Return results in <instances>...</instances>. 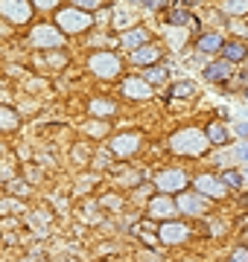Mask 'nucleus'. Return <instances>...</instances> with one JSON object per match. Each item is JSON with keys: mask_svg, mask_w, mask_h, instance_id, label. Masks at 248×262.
<instances>
[{"mask_svg": "<svg viewBox=\"0 0 248 262\" xmlns=\"http://www.w3.org/2000/svg\"><path fill=\"white\" fill-rule=\"evenodd\" d=\"M175 210H178V207H175V201H170L167 195L152 198V201H149V215H152V219H170Z\"/></svg>", "mask_w": 248, "mask_h": 262, "instance_id": "obj_9", "label": "nucleus"}, {"mask_svg": "<svg viewBox=\"0 0 248 262\" xmlns=\"http://www.w3.org/2000/svg\"><path fill=\"white\" fill-rule=\"evenodd\" d=\"M234 131L242 134V137H248V122H234Z\"/></svg>", "mask_w": 248, "mask_h": 262, "instance_id": "obj_28", "label": "nucleus"}, {"mask_svg": "<svg viewBox=\"0 0 248 262\" xmlns=\"http://www.w3.org/2000/svg\"><path fill=\"white\" fill-rule=\"evenodd\" d=\"M196 189H199L204 198H222L225 195V184L216 181L213 175H199V178H196Z\"/></svg>", "mask_w": 248, "mask_h": 262, "instance_id": "obj_6", "label": "nucleus"}, {"mask_svg": "<svg viewBox=\"0 0 248 262\" xmlns=\"http://www.w3.org/2000/svg\"><path fill=\"white\" fill-rule=\"evenodd\" d=\"M225 12H228V15H242V12H248V0H234V3H225Z\"/></svg>", "mask_w": 248, "mask_h": 262, "instance_id": "obj_21", "label": "nucleus"}, {"mask_svg": "<svg viewBox=\"0 0 248 262\" xmlns=\"http://www.w3.org/2000/svg\"><path fill=\"white\" fill-rule=\"evenodd\" d=\"M88 67H91L96 76L108 79V76H117V73H120V58L111 56V53H96V56L88 58Z\"/></svg>", "mask_w": 248, "mask_h": 262, "instance_id": "obj_2", "label": "nucleus"}, {"mask_svg": "<svg viewBox=\"0 0 248 262\" xmlns=\"http://www.w3.org/2000/svg\"><path fill=\"white\" fill-rule=\"evenodd\" d=\"M175 207L187 215H201L208 210V198L201 195V192H181L178 201H175Z\"/></svg>", "mask_w": 248, "mask_h": 262, "instance_id": "obj_4", "label": "nucleus"}, {"mask_svg": "<svg viewBox=\"0 0 248 262\" xmlns=\"http://www.w3.org/2000/svg\"><path fill=\"white\" fill-rule=\"evenodd\" d=\"M222 47H225L222 44V35H201L199 38V53H216Z\"/></svg>", "mask_w": 248, "mask_h": 262, "instance_id": "obj_16", "label": "nucleus"}, {"mask_svg": "<svg viewBox=\"0 0 248 262\" xmlns=\"http://www.w3.org/2000/svg\"><path fill=\"white\" fill-rule=\"evenodd\" d=\"M91 108H94L96 114H99V111H108V114L114 111V105H105V102H94V105H91Z\"/></svg>", "mask_w": 248, "mask_h": 262, "instance_id": "obj_27", "label": "nucleus"}, {"mask_svg": "<svg viewBox=\"0 0 248 262\" xmlns=\"http://www.w3.org/2000/svg\"><path fill=\"white\" fill-rule=\"evenodd\" d=\"M184 184H187V178H184V172H161L158 178H155V187L161 189V192H181Z\"/></svg>", "mask_w": 248, "mask_h": 262, "instance_id": "obj_5", "label": "nucleus"}, {"mask_svg": "<svg viewBox=\"0 0 248 262\" xmlns=\"http://www.w3.org/2000/svg\"><path fill=\"white\" fill-rule=\"evenodd\" d=\"M158 53H161V50H155V47L146 44V47H140V50H132V61L134 64H149V61L158 58Z\"/></svg>", "mask_w": 248, "mask_h": 262, "instance_id": "obj_15", "label": "nucleus"}, {"mask_svg": "<svg viewBox=\"0 0 248 262\" xmlns=\"http://www.w3.org/2000/svg\"><path fill=\"white\" fill-rule=\"evenodd\" d=\"M137 146H140V134H120V137L111 140V151H114V155H123V158L132 155Z\"/></svg>", "mask_w": 248, "mask_h": 262, "instance_id": "obj_8", "label": "nucleus"}, {"mask_svg": "<svg viewBox=\"0 0 248 262\" xmlns=\"http://www.w3.org/2000/svg\"><path fill=\"white\" fill-rule=\"evenodd\" d=\"M163 79H167V70H163V67H149V70L143 73V82L146 84H155V82L161 84Z\"/></svg>", "mask_w": 248, "mask_h": 262, "instance_id": "obj_19", "label": "nucleus"}, {"mask_svg": "<svg viewBox=\"0 0 248 262\" xmlns=\"http://www.w3.org/2000/svg\"><path fill=\"white\" fill-rule=\"evenodd\" d=\"M58 27L67 32H82L85 27H91V15H85L82 9H61L58 12Z\"/></svg>", "mask_w": 248, "mask_h": 262, "instance_id": "obj_3", "label": "nucleus"}, {"mask_svg": "<svg viewBox=\"0 0 248 262\" xmlns=\"http://www.w3.org/2000/svg\"><path fill=\"white\" fill-rule=\"evenodd\" d=\"M123 94L129 96V99H146V96H152V91H149V84H146L143 79H126Z\"/></svg>", "mask_w": 248, "mask_h": 262, "instance_id": "obj_11", "label": "nucleus"}, {"mask_svg": "<svg viewBox=\"0 0 248 262\" xmlns=\"http://www.w3.org/2000/svg\"><path fill=\"white\" fill-rule=\"evenodd\" d=\"M143 41H146V32H140V29H132V32H126V35H123V44H126L129 50H132V47H134V50L146 47Z\"/></svg>", "mask_w": 248, "mask_h": 262, "instance_id": "obj_17", "label": "nucleus"}, {"mask_svg": "<svg viewBox=\"0 0 248 262\" xmlns=\"http://www.w3.org/2000/svg\"><path fill=\"white\" fill-rule=\"evenodd\" d=\"M18 125V117H15V111H9V108H0V131H9Z\"/></svg>", "mask_w": 248, "mask_h": 262, "instance_id": "obj_18", "label": "nucleus"}, {"mask_svg": "<svg viewBox=\"0 0 248 262\" xmlns=\"http://www.w3.org/2000/svg\"><path fill=\"white\" fill-rule=\"evenodd\" d=\"M222 184H225V187H231V189H237V187H242V175H239V172H225Z\"/></svg>", "mask_w": 248, "mask_h": 262, "instance_id": "obj_23", "label": "nucleus"}, {"mask_svg": "<svg viewBox=\"0 0 248 262\" xmlns=\"http://www.w3.org/2000/svg\"><path fill=\"white\" fill-rule=\"evenodd\" d=\"M234 158H237V160H248V143H242V146L234 149Z\"/></svg>", "mask_w": 248, "mask_h": 262, "instance_id": "obj_25", "label": "nucleus"}, {"mask_svg": "<svg viewBox=\"0 0 248 262\" xmlns=\"http://www.w3.org/2000/svg\"><path fill=\"white\" fill-rule=\"evenodd\" d=\"M231 262H248V248H237L231 253Z\"/></svg>", "mask_w": 248, "mask_h": 262, "instance_id": "obj_24", "label": "nucleus"}, {"mask_svg": "<svg viewBox=\"0 0 248 262\" xmlns=\"http://www.w3.org/2000/svg\"><path fill=\"white\" fill-rule=\"evenodd\" d=\"M231 73V64L222 58V61H213V64L204 67V79H210V82H219V79H225V76Z\"/></svg>", "mask_w": 248, "mask_h": 262, "instance_id": "obj_14", "label": "nucleus"}, {"mask_svg": "<svg viewBox=\"0 0 248 262\" xmlns=\"http://www.w3.org/2000/svg\"><path fill=\"white\" fill-rule=\"evenodd\" d=\"M208 140L210 143H225V128H222L219 122H210L208 125Z\"/></svg>", "mask_w": 248, "mask_h": 262, "instance_id": "obj_20", "label": "nucleus"}, {"mask_svg": "<svg viewBox=\"0 0 248 262\" xmlns=\"http://www.w3.org/2000/svg\"><path fill=\"white\" fill-rule=\"evenodd\" d=\"M190 94H196V84L193 82H181L172 88V96H190Z\"/></svg>", "mask_w": 248, "mask_h": 262, "instance_id": "obj_22", "label": "nucleus"}, {"mask_svg": "<svg viewBox=\"0 0 248 262\" xmlns=\"http://www.w3.org/2000/svg\"><path fill=\"white\" fill-rule=\"evenodd\" d=\"M187 233H190V230H187L184 225H175V222H167V225L161 227V239H163L167 245L184 242V239H187Z\"/></svg>", "mask_w": 248, "mask_h": 262, "instance_id": "obj_12", "label": "nucleus"}, {"mask_svg": "<svg viewBox=\"0 0 248 262\" xmlns=\"http://www.w3.org/2000/svg\"><path fill=\"white\" fill-rule=\"evenodd\" d=\"M96 6H99L96 0H79L76 3V9H96Z\"/></svg>", "mask_w": 248, "mask_h": 262, "instance_id": "obj_26", "label": "nucleus"}, {"mask_svg": "<svg viewBox=\"0 0 248 262\" xmlns=\"http://www.w3.org/2000/svg\"><path fill=\"white\" fill-rule=\"evenodd\" d=\"M222 56H225V61L228 64H234V61H242V58L248 56V50L242 41H228L225 47H222Z\"/></svg>", "mask_w": 248, "mask_h": 262, "instance_id": "obj_13", "label": "nucleus"}, {"mask_svg": "<svg viewBox=\"0 0 248 262\" xmlns=\"http://www.w3.org/2000/svg\"><path fill=\"white\" fill-rule=\"evenodd\" d=\"M0 15H6V18H12L15 24H24V20H29V15H32V9H29L27 3H0Z\"/></svg>", "mask_w": 248, "mask_h": 262, "instance_id": "obj_10", "label": "nucleus"}, {"mask_svg": "<svg viewBox=\"0 0 248 262\" xmlns=\"http://www.w3.org/2000/svg\"><path fill=\"white\" fill-rule=\"evenodd\" d=\"M208 134H201V131L196 128H184L178 131V134H172V151H181V155H201V151L208 149Z\"/></svg>", "mask_w": 248, "mask_h": 262, "instance_id": "obj_1", "label": "nucleus"}, {"mask_svg": "<svg viewBox=\"0 0 248 262\" xmlns=\"http://www.w3.org/2000/svg\"><path fill=\"white\" fill-rule=\"evenodd\" d=\"M32 41H35V47L44 50V47H58L65 38L58 35L53 27H38V29H32Z\"/></svg>", "mask_w": 248, "mask_h": 262, "instance_id": "obj_7", "label": "nucleus"}]
</instances>
